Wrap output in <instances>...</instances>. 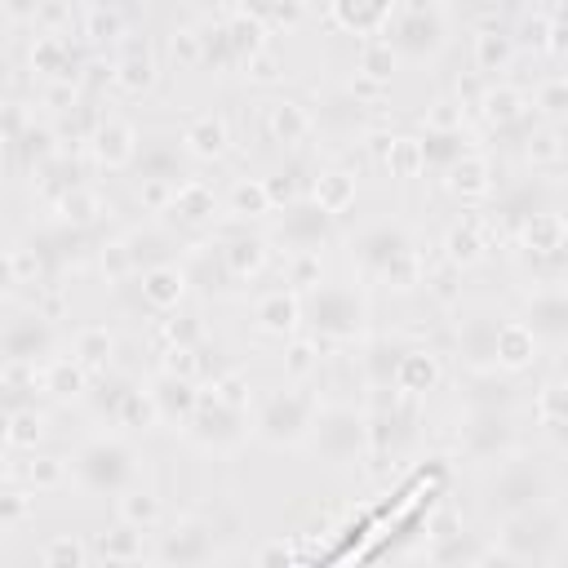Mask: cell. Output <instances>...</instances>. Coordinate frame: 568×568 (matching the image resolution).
Here are the masks:
<instances>
[{
	"label": "cell",
	"mask_w": 568,
	"mask_h": 568,
	"mask_svg": "<svg viewBox=\"0 0 568 568\" xmlns=\"http://www.w3.org/2000/svg\"><path fill=\"white\" fill-rule=\"evenodd\" d=\"M45 556H49V560H85V551H80L76 542H58V547H49Z\"/></svg>",
	"instance_id": "cell-1"
}]
</instances>
